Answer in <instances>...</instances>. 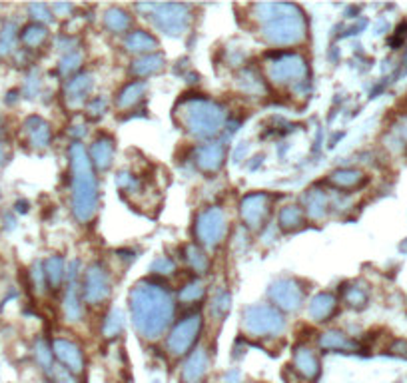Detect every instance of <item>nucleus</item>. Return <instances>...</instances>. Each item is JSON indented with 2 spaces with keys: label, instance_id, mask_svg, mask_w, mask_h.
<instances>
[{
  "label": "nucleus",
  "instance_id": "1",
  "mask_svg": "<svg viewBox=\"0 0 407 383\" xmlns=\"http://www.w3.org/2000/svg\"><path fill=\"white\" fill-rule=\"evenodd\" d=\"M128 308L138 335L146 342H156L172 325L176 304L172 292L166 285L142 280L130 290Z\"/></svg>",
  "mask_w": 407,
  "mask_h": 383
},
{
  "label": "nucleus",
  "instance_id": "2",
  "mask_svg": "<svg viewBox=\"0 0 407 383\" xmlns=\"http://www.w3.org/2000/svg\"><path fill=\"white\" fill-rule=\"evenodd\" d=\"M250 18L258 25L264 42L276 48H292L308 40V20L304 11L290 2H261L250 6Z\"/></svg>",
  "mask_w": 407,
  "mask_h": 383
},
{
  "label": "nucleus",
  "instance_id": "3",
  "mask_svg": "<svg viewBox=\"0 0 407 383\" xmlns=\"http://www.w3.org/2000/svg\"><path fill=\"white\" fill-rule=\"evenodd\" d=\"M70 206L80 223H90L100 208V186L96 168L88 150L76 140L70 146Z\"/></svg>",
  "mask_w": 407,
  "mask_h": 383
},
{
  "label": "nucleus",
  "instance_id": "4",
  "mask_svg": "<svg viewBox=\"0 0 407 383\" xmlns=\"http://www.w3.org/2000/svg\"><path fill=\"white\" fill-rule=\"evenodd\" d=\"M174 116L190 136L210 140L226 128L228 112L220 102L206 96H188L180 100Z\"/></svg>",
  "mask_w": 407,
  "mask_h": 383
},
{
  "label": "nucleus",
  "instance_id": "5",
  "mask_svg": "<svg viewBox=\"0 0 407 383\" xmlns=\"http://www.w3.org/2000/svg\"><path fill=\"white\" fill-rule=\"evenodd\" d=\"M266 82L282 90H294L306 96L309 90V66L304 54L292 50H276L266 56L264 62Z\"/></svg>",
  "mask_w": 407,
  "mask_h": 383
},
{
  "label": "nucleus",
  "instance_id": "6",
  "mask_svg": "<svg viewBox=\"0 0 407 383\" xmlns=\"http://www.w3.org/2000/svg\"><path fill=\"white\" fill-rule=\"evenodd\" d=\"M242 334L252 339H270L280 337L285 330L284 313L271 304L246 306L242 311Z\"/></svg>",
  "mask_w": 407,
  "mask_h": 383
},
{
  "label": "nucleus",
  "instance_id": "7",
  "mask_svg": "<svg viewBox=\"0 0 407 383\" xmlns=\"http://www.w3.org/2000/svg\"><path fill=\"white\" fill-rule=\"evenodd\" d=\"M136 8L148 14L156 30L166 37H182L190 28L192 14L186 4H138Z\"/></svg>",
  "mask_w": 407,
  "mask_h": 383
},
{
  "label": "nucleus",
  "instance_id": "8",
  "mask_svg": "<svg viewBox=\"0 0 407 383\" xmlns=\"http://www.w3.org/2000/svg\"><path fill=\"white\" fill-rule=\"evenodd\" d=\"M230 232V220L222 206H208L198 214L196 223H194V235L198 240V246L204 249H214Z\"/></svg>",
  "mask_w": 407,
  "mask_h": 383
},
{
  "label": "nucleus",
  "instance_id": "9",
  "mask_svg": "<svg viewBox=\"0 0 407 383\" xmlns=\"http://www.w3.org/2000/svg\"><path fill=\"white\" fill-rule=\"evenodd\" d=\"M204 327V318L200 313L186 316L184 320L174 325L166 335V351L170 358H186L194 351V346L200 339V332Z\"/></svg>",
  "mask_w": 407,
  "mask_h": 383
},
{
  "label": "nucleus",
  "instance_id": "10",
  "mask_svg": "<svg viewBox=\"0 0 407 383\" xmlns=\"http://www.w3.org/2000/svg\"><path fill=\"white\" fill-rule=\"evenodd\" d=\"M268 299L282 313H292L304 306L306 287L296 278H278L268 285Z\"/></svg>",
  "mask_w": 407,
  "mask_h": 383
},
{
  "label": "nucleus",
  "instance_id": "11",
  "mask_svg": "<svg viewBox=\"0 0 407 383\" xmlns=\"http://www.w3.org/2000/svg\"><path fill=\"white\" fill-rule=\"evenodd\" d=\"M82 290H84V299L90 306H100L110 297V273L100 261H94V264L88 266Z\"/></svg>",
  "mask_w": 407,
  "mask_h": 383
},
{
  "label": "nucleus",
  "instance_id": "12",
  "mask_svg": "<svg viewBox=\"0 0 407 383\" xmlns=\"http://www.w3.org/2000/svg\"><path fill=\"white\" fill-rule=\"evenodd\" d=\"M268 214H270V196L264 192L247 194L240 202V218L250 232L261 230Z\"/></svg>",
  "mask_w": 407,
  "mask_h": 383
},
{
  "label": "nucleus",
  "instance_id": "13",
  "mask_svg": "<svg viewBox=\"0 0 407 383\" xmlns=\"http://www.w3.org/2000/svg\"><path fill=\"white\" fill-rule=\"evenodd\" d=\"M52 353L58 359L64 370L72 373L75 377H80L86 371V356L82 351V347L78 346L72 339L66 337H56L52 344Z\"/></svg>",
  "mask_w": 407,
  "mask_h": 383
},
{
  "label": "nucleus",
  "instance_id": "14",
  "mask_svg": "<svg viewBox=\"0 0 407 383\" xmlns=\"http://www.w3.org/2000/svg\"><path fill=\"white\" fill-rule=\"evenodd\" d=\"M212 368V358L206 347H196L190 356H186L182 370H180V383H204Z\"/></svg>",
  "mask_w": 407,
  "mask_h": 383
},
{
  "label": "nucleus",
  "instance_id": "15",
  "mask_svg": "<svg viewBox=\"0 0 407 383\" xmlns=\"http://www.w3.org/2000/svg\"><path fill=\"white\" fill-rule=\"evenodd\" d=\"M292 371L296 373L299 379L304 382L314 383L321 373V361L320 356L316 353V349L309 346H297L294 349V356H292Z\"/></svg>",
  "mask_w": 407,
  "mask_h": 383
},
{
  "label": "nucleus",
  "instance_id": "16",
  "mask_svg": "<svg viewBox=\"0 0 407 383\" xmlns=\"http://www.w3.org/2000/svg\"><path fill=\"white\" fill-rule=\"evenodd\" d=\"M226 160V144L224 142H206L194 150V164L204 174H218Z\"/></svg>",
  "mask_w": 407,
  "mask_h": 383
},
{
  "label": "nucleus",
  "instance_id": "17",
  "mask_svg": "<svg viewBox=\"0 0 407 383\" xmlns=\"http://www.w3.org/2000/svg\"><path fill=\"white\" fill-rule=\"evenodd\" d=\"M235 84L238 90L246 96L252 98H261L266 96L268 92V82H266V76H261L256 68H242L238 74H235Z\"/></svg>",
  "mask_w": 407,
  "mask_h": 383
},
{
  "label": "nucleus",
  "instance_id": "18",
  "mask_svg": "<svg viewBox=\"0 0 407 383\" xmlns=\"http://www.w3.org/2000/svg\"><path fill=\"white\" fill-rule=\"evenodd\" d=\"M337 306H340V301H337V297L333 296L332 292H320V294H316V296L309 299V320L316 323L328 322L333 313L337 311Z\"/></svg>",
  "mask_w": 407,
  "mask_h": 383
},
{
  "label": "nucleus",
  "instance_id": "19",
  "mask_svg": "<svg viewBox=\"0 0 407 383\" xmlns=\"http://www.w3.org/2000/svg\"><path fill=\"white\" fill-rule=\"evenodd\" d=\"M302 208H304L308 218L320 222L332 212V208H330V196L323 190H320V188H309L308 192L304 194V198H302Z\"/></svg>",
  "mask_w": 407,
  "mask_h": 383
},
{
  "label": "nucleus",
  "instance_id": "20",
  "mask_svg": "<svg viewBox=\"0 0 407 383\" xmlns=\"http://www.w3.org/2000/svg\"><path fill=\"white\" fill-rule=\"evenodd\" d=\"M318 346L323 351H337V353H351V351H358L359 344L349 337L346 332L342 330H328L320 335L318 339Z\"/></svg>",
  "mask_w": 407,
  "mask_h": 383
},
{
  "label": "nucleus",
  "instance_id": "21",
  "mask_svg": "<svg viewBox=\"0 0 407 383\" xmlns=\"http://www.w3.org/2000/svg\"><path fill=\"white\" fill-rule=\"evenodd\" d=\"M90 160H92V166L98 168V170H108L114 162V156H116V144L110 136H98L92 146H90V152H88Z\"/></svg>",
  "mask_w": 407,
  "mask_h": 383
},
{
  "label": "nucleus",
  "instance_id": "22",
  "mask_svg": "<svg viewBox=\"0 0 407 383\" xmlns=\"http://www.w3.org/2000/svg\"><path fill=\"white\" fill-rule=\"evenodd\" d=\"M25 132L28 138V144L32 148L44 150L49 148L52 142V128L46 120L38 118V116H30L25 122Z\"/></svg>",
  "mask_w": 407,
  "mask_h": 383
},
{
  "label": "nucleus",
  "instance_id": "23",
  "mask_svg": "<svg viewBox=\"0 0 407 383\" xmlns=\"http://www.w3.org/2000/svg\"><path fill=\"white\" fill-rule=\"evenodd\" d=\"M126 50L138 54V56H146V54H154L158 48V40L152 37L148 30H132L124 38Z\"/></svg>",
  "mask_w": 407,
  "mask_h": 383
},
{
  "label": "nucleus",
  "instance_id": "24",
  "mask_svg": "<svg viewBox=\"0 0 407 383\" xmlns=\"http://www.w3.org/2000/svg\"><path fill=\"white\" fill-rule=\"evenodd\" d=\"M92 86H94V78L88 72H80L75 78H70V82L66 84V100H68V104L70 106L82 104L90 96Z\"/></svg>",
  "mask_w": 407,
  "mask_h": 383
},
{
  "label": "nucleus",
  "instance_id": "25",
  "mask_svg": "<svg viewBox=\"0 0 407 383\" xmlns=\"http://www.w3.org/2000/svg\"><path fill=\"white\" fill-rule=\"evenodd\" d=\"M144 94H146V82H144V80L128 82V84L118 92L116 106H118L120 110H130V108H134L136 104H140V100L144 98Z\"/></svg>",
  "mask_w": 407,
  "mask_h": 383
},
{
  "label": "nucleus",
  "instance_id": "26",
  "mask_svg": "<svg viewBox=\"0 0 407 383\" xmlns=\"http://www.w3.org/2000/svg\"><path fill=\"white\" fill-rule=\"evenodd\" d=\"M166 66V60L162 56L160 52H154V54H146V56H138L134 62H132V74L140 78H146V76L158 74L164 70Z\"/></svg>",
  "mask_w": 407,
  "mask_h": 383
},
{
  "label": "nucleus",
  "instance_id": "27",
  "mask_svg": "<svg viewBox=\"0 0 407 383\" xmlns=\"http://www.w3.org/2000/svg\"><path fill=\"white\" fill-rule=\"evenodd\" d=\"M278 223L284 232H296L299 230L304 223H306V212L299 204H288L280 210V216H278Z\"/></svg>",
  "mask_w": 407,
  "mask_h": 383
},
{
  "label": "nucleus",
  "instance_id": "28",
  "mask_svg": "<svg viewBox=\"0 0 407 383\" xmlns=\"http://www.w3.org/2000/svg\"><path fill=\"white\" fill-rule=\"evenodd\" d=\"M366 182V174L356 168H340L330 174V184L340 190H356Z\"/></svg>",
  "mask_w": 407,
  "mask_h": 383
},
{
  "label": "nucleus",
  "instance_id": "29",
  "mask_svg": "<svg viewBox=\"0 0 407 383\" xmlns=\"http://www.w3.org/2000/svg\"><path fill=\"white\" fill-rule=\"evenodd\" d=\"M62 313H64V320L68 323L80 322L84 318V306L80 301V296L76 294L75 282H70L68 285V292L64 296V301H62Z\"/></svg>",
  "mask_w": 407,
  "mask_h": 383
},
{
  "label": "nucleus",
  "instance_id": "30",
  "mask_svg": "<svg viewBox=\"0 0 407 383\" xmlns=\"http://www.w3.org/2000/svg\"><path fill=\"white\" fill-rule=\"evenodd\" d=\"M104 26L110 30L112 34H124L132 26V16L120 6H112L104 13Z\"/></svg>",
  "mask_w": 407,
  "mask_h": 383
},
{
  "label": "nucleus",
  "instance_id": "31",
  "mask_svg": "<svg viewBox=\"0 0 407 383\" xmlns=\"http://www.w3.org/2000/svg\"><path fill=\"white\" fill-rule=\"evenodd\" d=\"M344 301L347 308L363 309L370 304V287L361 282H351L344 287Z\"/></svg>",
  "mask_w": 407,
  "mask_h": 383
},
{
  "label": "nucleus",
  "instance_id": "32",
  "mask_svg": "<svg viewBox=\"0 0 407 383\" xmlns=\"http://www.w3.org/2000/svg\"><path fill=\"white\" fill-rule=\"evenodd\" d=\"M184 254L186 264H188V268H190L192 272L208 273V270H210V258H208V254L204 252V247L196 246V244H190V246H186Z\"/></svg>",
  "mask_w": 407,
  "mask_h": 383
},
{
  "label": "nucleus",
  "instance_id": "33",
  "mask_svg": "<svg viewBox=\"0 0 407 383\" xmlns=\"http://www.w3.org/2000/svg\"><path fill=\"white\" fill-rule=\"evenodd\" d=\"M44 268V275H46V282H49L54 290H58L64 284V278H66V266H64V258L62 256H50L49 260L42 264Z\"/></svg>",
  "mask_w": 407,
  "mask_h": 383
},
{
  "label": "nucleus",
  "instance_id": "34",
  "mask_svg": "<svg viewBox=\"0 0 407 383\" xmlns=\"http://www.w3.org/2000/svg\"><path fill=\"white\" fill-rule=\"evenodd\" d=\"M230 304H232V296L226 287H218L214 292V296L210 299V318L214 322H222L224 318L230 311Z\"/></svg>",
  "mask_w": 407,
  "mask_h": 383
},
{
  "label": "nucleus",
  "instance_id": "35",
  "mask_svg": "<svg viewBox=\"0 0 407 383\" xmlns=\"http://www.w3.org/2000/svg\"><path fill=\"white\" fill-rule=\"evenodd\" d=\"M124 332V311L122 309L114 308L106 313L104 323H102V335L106 339H116L120 337Z\"/></svg>",
  "mask_w": 407,
  "mask_h": 383
},
{
  "label": "nucleus",
  "instance_id": "36",
  "mask_svg": "<svg viewBox=\"0 0 407 383\" xmlns=\"http://www.w3.org/2000/svg\"><path fill=\"white\" fill-rule=\"evenodd\" d=\"M22 44H25L26 48H40L44 42H46V38H49V28L44 25H40V22H32V25H28L22 30Z\"/></svg>",
  "mask_w": 407,
  "mask_h": 383
},
{
  "label": "nucleus",
  "instance_id": "37",
  "mask_svg": "<svg viewBox=\"0 0 407 383\" xmlns=\"http://www.w3.org/2000/svg\"><path fill=\"white\" fill-rule=\"evenodd\" d=\"M204 294H206V285H204V282L194 280V282H188V284L182 287L180 299H182L184 304H196V301H200V299L204 297Z\"/></svg>",
  "mask_w": 407,
  "mask_h": 383
},
{
  "label": "nucleus",
  "instance_id": "38",
  "mask_svg": "<svg viewBox=\"0 0 407 383\" xmlns=\"http://www.w3.org/2000/svg\"><path fill=\"white\" fill-rule=\"evenodd\" d=\"M52 358H54V353H52V349L46 346V342H38L37 344V359H38V363H40V368H42V370H46L49 373H52V370H54Z\"/></svg>",
  "mask_w": 407,
  "mask_h": 383
},
{
  "label": "nucleus",
  "instance_id": "39",
  "mask_svg": "<svg viewBox=\"0 0 407 383\" xmlns=\"http://www.w3.org/2000/svg\"><path fill=\"white\" fill-rule=\"evenodd\" d=\"M80 64H82V54L76 52V50H70L60 60V72L62 74H72L78 70Z\"/></svg>",
  "mask_w": 407,
  "mask_h": 383
},
{
  "label": "nucleus",
  "instance_id": "40",
  "mask_svg": "<svg viewBox=\"0 0 407 383\" xmlns=\"http://www.w3.org/2000/svg\"><path fill=\"white\" fill-rule=\"evenodd\" d=\"M150 270H152V273H156V275H170V273L176 272V264H174L172 258L160 256V258H156V260L152 261Z\"/></svg>",
  "mask_w": 407,
  "mask_h": 383
},
{
  "label": "nucleus",
  "instance_id": "41",
  "mask_svg": "<svg viewBox=\"0 0 407 383\" xmlns=\"http://www.w3.org/2000/svg\"><path fill=\"white\" fill-rule=\"evenodd\" d=\"M14 38H16V26L6 25L0 32V52L6 54L8 50L14 46Z\"/></svg>",
  "mask_w": 407,
  "mask_h": 383
},
{
  "label": "nucleus",
  "instance_id": "42",
  "mask_svg": "<svg viewBox=\"0 0 407 383\" xmlns=\"http://www.w3.org/2000/svg\"><path fill=\"white\" fill-rule=\"evenodd\" d=\"M30 13L37 20H40V25H42V20L50 22L54 18V14L50 13V6H46V4H30Z\"/></svg>",
  "mask_w": 407,
  "mask_h": 383
},
{
  "label": "nucleus",
  "instance_id": "43",
  "mask_svg": "<svg viewBox=\"0 0 407 383\" xmlns=\"http://www.w3.org/2000/svg\"><path fill=\"white\" fill-rule=\"evenodd\" d=\"M394 136L397 142H407V114H401L394 124Z\"/></svg>",
  "mask_w": 407,
  "mask_h": 383
},
{
  "label": "nucleus",
  "instance_id": "44",
  "mask_svg": "<svg viewBox=\"0 0 407 383\" xmlns=\"http://www.w3.org/2000/svg\"><path fill=\"white\" fill-rule=\"evenodd\" d=\"M52 377H54V382L56 383H78V379H76L72 373H68V371L64 370V368H54L52 370Z\"/></svg>",
  "mask_w": 407,
  "mask_h": 383
},
{
  "label": "nucleus",
  "instance_id": "45",
  "mask_svg": "<svg viewBox=\"0 0 407 383\" xmlns=\"http://www.w3.org/2000/svg\"><path fill=\"white\" fill-rule=\"evenodd\" d=\"M88 110L94 116H102L106 112V100L104 98H92V102L88 104Z\"/></svg>",
  "mask_w": 407,
  "mask_h": 383
},
{
  "label": "nucleus",
  "instance_id": "46",
  "mask_svg": "<svg viewBox=\"0 0 407 383\" xmlns=\"http://www.w3.org/2000/svg\"><path fill=\"white\" fill-rule=\"evenodd\" d=\"M389 351L395 353V356H403V358H407V342L406 339H395L394 346L389 347Z\"/></svg>",
  "mask_w": 407,
  "mask_h": 383
},
{
  "label": "nucleus",
  "instance_id": "47",
  "mask_svg": "<svg viewBox=\"0 0 407 383\" xmlns=\"http://www.w3.org/2000/svg\"><path fill=\"white\" fill-rule=\"evenodd\" d=\"M222 383H242V373L240 370H230L224 373Z\"/></svg>",
  "mask_w": 407,
  "mask_h": 383
},
{
  "label": "nucleus",
  "instance_id": "48",
  "mask_svg": "<svg viewBox=\"0 0 407 383\" xmlns=\"http://www.w3.org/2000/svg\"><path fill=\"white\" fill-rule=\"evenodd\" d=\"M407 38V22L406 25H401L399 28H397V34H395L394 38H392V46H399L403 40Z\"/></svg>",
  "mask_w": 407,
  "mask_h": 383
},
{
  "label": "nucleus",
  "instance_id": "49",
  "mask_svg": "<svg viewBox=\"0 0 407 383\" xmlns=\"http://www.w3.org/2000/svg\"><path fill=\"white\" fill-rule=\"evenodd\" d=\"M50 11H54L56 14H70L75 11V6L72 4H52Z\"/></svg>",
  "mask_w": 407,
  "mask_h": 383
},
{
  "label": "nucleus",
  "instance_id": "50",
  "mask_svg": "<svg viewBox=\"0 0 407 383\" xmlns=\"http://www.w3.org/2000/svg\"><path fill=\"white\" fill-rule=\"evenodd\" d=\"M6 162V150H4V144L0 142V164Z\"/></svg>",
  "mask_w": 407,
  "mask_h": 383
}]
</instances>
